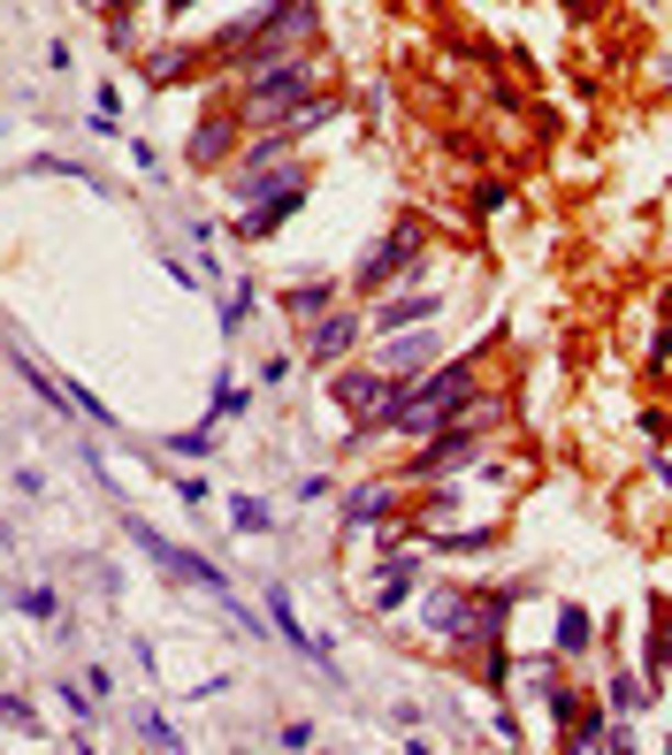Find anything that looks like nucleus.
I'll return each instance as SVG.
<instances>
[{
	"instance_id": "1",
	"label": "nucleus",
	"mask_w": 672,
	"mask_h": 755,
	"mask_svg": "<svg viewBox=\"0 0 672 755\" xmlns=\"http://www.w3.org/2000/svg\"><path fill=\"white\" fill-rule=\"evenodd\" d=\"M474 397H482V382H474V359L428 367V374L397 382V390H390V405L374 413V428H351V443H367V436H405V443H421V436H436L444 420H459Z\"/></svg>"
},
{
	"instance_id": "2",
	"label": "nucleus",
	"mask_w": 672,
	"mask_h": 755,
	"mask_svg": "<svg viewBox=\"0 0 672 755\" xmlns=\"http://www.w3.org/2000/svg\"><path fill=\"white\" fill-rule=\"evenodd\" d=\"M504 405L497 397H474L459 420H444L436 436H421V458L405 465V481H444V473H459V465H474L482 443H490V420H497Z\"/></svg>"
},
{
	"instance_id": "3",
	"label": "nucleus",
	"mask_w": 672,
	"mask_h": 755,
	"mask_svg": "<svg viewBox=\"0 0 672 755\" xmlns=\"http://www.w3.org/2000/svg\"><path fill=\"white\" fill-rule=\"evenodd\" d=\"M237 84H245V108H237V123H283L299 100H314V61H306V54H276V61L245 69Z\"/></svg>"
},
{
	"instance_id": "4",
	"label": "nucleus",
	"mask_w": 672,
	"mask_h": 755,
	"mask_svg": "<svg viewBox=\"0 0 672 755\" xmlns=\"http://www.w3.org/2000/svg\"><path fill=\"white\" fill-rule=\"evenodd\" d=\"M123 534H131V542L146 550V565H161L168 581H183V588H206V596H214V604H222V610L237 604V588H229V573H222V565H206V557H191L183 542H168V534H154L146 519H131Z\"/></svg>"
},
{
	"instance_id": "5",
	"label": "nucleus",
	"mask_w": 672,
	"mask_h": 755,
	"mask_svg": "<svg viewBox=\"0 0 672 755\" xmlns=\"http://www.w3.org/2000/svg\"><path fill=\"white\" fill-rule=\"evenodd\" d=\"M421 268V222H397V229H382L374 237V252L359 260V275H351V291L359 298H382L397 275H413Z\"/></svg>"
},
{
	"instance_id": "6",
	"label": "nucleus",
	"mask_w": 672,
	"mask_h": 755,
	"mask_svg": "<svg viewBox=\"0 0 672 755\" xmlns=\"http://www.w3.org/2000/svg\"><path fill=\"white\" fill-rule=\"evenodd\" d=\"M329 397H336V413H351V428H374V413L390 405V374L382 367H344L329 382Z\"/></svg>"
},
{
	"instance_id": "7",
	"label": "nucleus",
	"mask_w": 672,
	"mask_h": 755,
	"mask_svg": "<svg viewBox=\"0 0 672 755\" xmlns=\"http://www.w3.org/2000/svg\"><path fill=\"white\" fill-rule=\"evenodd\" d=\"M306 191H314V183H306V168H299L283 191H268L260 206H245V214H237V237H245V245H268V237H276V229H283L299 206H306Z\"/></svg>"
},
{
	"instance_id": "8",
	"label": "nucleus",
	"mask_w": 672,
	"mask_h": 755,
	"mask_svg": "<svg viewBox=\"0 0 672 755\" xmlns=\"http://www.w3.org/2000/svg\"><path fill=\"white\" fill-rule=\"evenodd\" d=\"M436 351H444V336H436V320H428V328H405V336H390V343L374 351V367H382V374H390V390H397V382L428 374V367H436Z\"/></svg>"
},
{
	"instance_id": "9",
	"label": "nucleus",
	"mask_w": 672,
	"mask_h": 755,
	"mask_svg": "<svg viewBox=\"0 0 672 755\" xmlns=\"http://www.w3.org/2000/svg\"><path fill=\"white\" fill-rule=\"evenodd\" d=\"M413 581H421V550L413 542H397V534H382V581H374V610H405V596H413Z\"/></svg>"
},
{
	"instance_id": "10",
	"label": "nucleus",
	"mask_w": 672,
	"mask_h": 755,
	"mask_svg": "<svg viewBox=\"0 0 672 755\" xmlns=\"http://www.w3.org/2000/svg\"><path fill=\"white\" fill-rule=\"evenodd\" d=\"M367 320L390 328V336H397V328H428V320H444V298H436V291H397V298L382 291V305H367Z\"/></svg>"
},
{
	"instance_id": "11",
	"label": "nucleus",
	"mask_w": 672,
	"mask_h": 755,
	"mask_svg": "<svg viewBox=\"0 0 672 755\" xmlns=\"http://www.w3.org/2000/svg\"><path fill=\"white\" fill-rule=\"evenodd\" d=\"M359 328H367V313H351V305H344V313H322L314 336H306V359H314V367H336V359L359 343Z\"/></svg>"
},
{
	"instance_id": "12",
	"label": "nucleus",
	"mask_w": 672,
	"mask_h": 755,
	"mask_svg": "<svg viewBox=\"0 0 672 755\" xmlns=\"http://www.w3.org/2000/svg\"><path fill=\"white\" fill-rule=\"evenodd\" d=\"M390 511H397V481H359L336 519H344V527H374V519H390Z\"/></svg>"
},
{
	"instance_id": "13",
	"label": "nucleus",
	"mask_w": 672,
	"mask_h": 755,
	"mask_svg": "<svg viewBox=\"0 0 672 755\" xmlns=\"http://www.w3.org/2000/svg\"><path fill=\"white\" fill-rule=\"evenodd\" d=\"M237 146V115H206L199 131H191V168H214V160H229Z\"/></svg>"
},
{
	"instance_id": "14",
	"label": "nucleus",
	"mask_w": 672,
	"mask_h": 755,
	"mask_svg": "<svg viewBox=\"0 0 672 755\" xmlns=\"http://www.w3.org/2000/svg\"><path fill=\"white\" fill-rule=\"evenodd\" d=\"M672 664V604H650V656H642V687H658V672Z\"/></svg>"
},
{
	"instance_id": "15",
	"label": "nucleus",
	"mask_w": 672,
	"mask_h": 755,
	"mask_svg": "<svg viewBox=\"0 0 672 755\" xmlns=\"http://www.w3.org/2000/svg\"><path fill=\"white\" fill-rule=\"evenodd\" d=\"M421 550H459V557H482V550H497V527H467V534L421 527Z\"/></svg>"
},
{
	"instance_id": "16",
	"label": "nucleus",
	"mask_w": 672,
	"mask_h": 755,
	"mask_svg": "<svg viewBox=\"0 0 672 755\" xmlns=\"http://www.w3.org/2000/svg\"><path fill=\"white\" fill-rule=\"evenodd\" d=\"M589 649H596V618L581 604H565L558 610V656H589Z\"/></svg>"
},
{
	"instance_id": "17",
	"label": "nucleus",
	"mask_w": 672,
	"mask_h": 755,
	"mask_svg": "<svg viewBox=\"0 0 672 755\" xmlns=\"http://www.w3.org/2000/svg\"><path fill=\"white\" fill-rule=\"evenodd\" d=\"M276 305H283L291 320H322V313L336 305V283H329V275H322V283H299V291H283Z\"/></svg>"
},
{
	"instance_id": "18",
	"label": "nucleus",
	"mask_w": 672,
	"mask_h": 755,
	"mask_svg": "<svg viewBox=\"0 0 672 755\" xmlns=\"http://www.w3.org/2000/svg\"><path fill=\"white\" fill-rule=\"evenodd\" d=\"M131 733H138V741H146V748H183V733H176V725H168L161 710H154V702H146V710H138V718H131Z\"/></svg>"
},
{
	"instance_id": "19",
	"label": "nucleus",
	"mask_w": 672,
	"mask_h": 755,
	"mask_svg": "<svg viewBox=\"0 0 672 755\" xmlns=\"http://www.w3.org/2000/svg\"><path fill=\"white\" fill-rule=\"evenodd\" d=\"M183 61H191L183 46H146V61H138V77H146V84H168V77H183Z\"/></svg>"
},
{
	"instance_id": "20",
	"label": "nucleus",
	"mask_w": 672,
	"mask_h": 755,
	"mask_svg": "<svg viewBox=\"0 0 672 755\" xmlns=\"http://www.w3.org/2000/svg\"><path fill=\"white\" fill-rule=\"evenodd\" d=\"M15 610H23L31 626H61V596H54L46 581H38V588H23V596H15Z\"/></svg>"
},
{
	"instance_id": "21",
	"label": "nucleus",
	"mask_w": 672,
	"mask_h": 755,
	"mask_svg": "<svg viewBox=\"0 0 672 755\" xmlns=\"http://www.w3.org/2000/svg\"><path fill=\"white\" fill-rule=\"evenodd\" d=\"M229 527H237V534H268V527H276V511H268L260 496H229Z\"/></svg>"
},
{
	"instance_id": "22",
	"label": "nucleus",
	"mask_w": 672,
	"mask_h": 755,
	"mask_svg": "<svg viewBox=\"0 0 672 755\" xmlns=\"http://www.w3.org/2000/svg\"><path fill=\"white\" fill-rule=\"evenodd\" d=\"M0 725H15V733H31V741H46V725H38V710H31L23 695H0Z\"/></svg>"
},
{
	"instance_id": "23",
	"label": "nucleus",
	"mask_w": 672,
	"mask_h": 755,
	"mask_svg": "<svg viewBox=\"0 0 672 755\" xmlns=\"http://www.w3.org/2000/svg\"><path fill=\"white\" fill-rule=\"evenodd\" d=\"M168 451H176V458H214V420H206V428H183V436H168Z\"/></svg>"
},
{
	"instance_id": "24",
	"label": "nucleus",
	"mask_w": 672,
	"mask_h": 755,
	"mask_svg": "<svg viewBox=\"0 0 672 755\" xmlns=\"http://www.w3.org/2000/svg\"><path fill=\"white\" fill-rule=\"evenodd\" d=\"M245 405H253V397H245V390H229V382H222V367H214V420H245Z\"/></svg>"
},
{
	"instance_id": "25",
	"label": "nucleus",
	"mask_w": 672,
	"mask_h": 755,
	"mask_svg": "<svg viewBox=\"0 0 672 755\" xmlns=\"http://www.w3.org/2000/svg\"><path fill=\"white\" fill-rule=\"evenodd\" d=\"M245 320H253V283H237V291L222 298V328H229V336H237Z\"/></svg>"
},
{
	"instance_id": "26",
	"label": "nucleus",
	"mask_w": 672,
	"mask_h": 755,
	"mask_svg": "<svg viewBox=\"0 0 672 755\" xmlns=\"http://www.w3.org/2000/svg\"><path fill=\"white\" fill-rule=\"evenodd\" d=\"M474 206H482V214H504V206H512V183H504V176H482V183H474Z\"/></svg>"
},
{
	"instance_id": "27",
	"label": "nucleus",
	"mask_w": 672,
	"mask_h": 755,
	"mask_svg": "<svg viewBox=\"0 0 672 755\" xmlns=\"http://www.w3.org/2000/svg\"><path fill=\"white\" fill-rule=\"evenodd\" d=\"M291 374H299V359H283V351H276V359H260V382H268V390H283Z\"/></svg>"
},
{
	"instance_id": "28",
	"label": "nucleus",
	"mask_w": 672,
	"mask_h": 755,
	"mask_svg": "<svg viewBox=\"0 0 672 755\" xmlns=\"http://www.w3.org/2000/svg\"><path fill=\"white\" fill-rule=\"evenodd\" d=\"M635 428H642V443H650V451H665V436H672V420H665V413H642Z\"/></svg>"
},
{
	"instance_id": "29",
	"label": "nucleus",
	"mask_w": 672,
	"mask_h": 755,
	"mask_svg": "<svg viewBox=\"0 0 672 755\" xmlns=\"http://www.w3.org/2000/svg\"><path fill=\"white\" fill-rule=\"evenodd\" d=\"M131 160H138V168H146L154 183H161V153H154V138H131Z\"/></svg>"
},
{
	"instance_id": "30",
	"label": "nucleus",
	"mask_w": 672,
	"mask_h": 755,
	"mask_svg": "<svg viewBox=\"0 0 672 755\" xmlns=\"http://www.w3.org/2000/svg\"><path fill=\"white\" fill-rule=\"evenodd\" d=\"M276 741H283V748H314V725H306V718H291V725H283Z\"/></svg>"
},
{
	"instance_id": "31",
	"label": "nucleus",
	"mask_w": 672,
	"mask_h": 755,
	"mask_svg": "<svg viewBox=\"0 0 672 755\" xmlns=\"http://www.w3.org/2000/svg\"><path fill=\"white\" fill-rule=\"evenodd\" d=\"M650 367H658V374L672 367V328H658V343H650Z\"/></svg>"
},
{
	"instance_id": "32",
	"label": "nucleus",
	"mask_w": 672,
	"mask_h": 755,
	"mask_svg": "<svg viewBox=\"0 0 672 755\" xmlns=\"http://www.w3.org/2000/svg\"><path fill=\"white\" fill-rule=\"evenodd\" d=\"M191 8H199V0H161V15H191Z\"/></svg>"
}]
</instances>
